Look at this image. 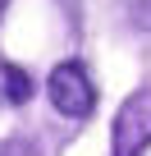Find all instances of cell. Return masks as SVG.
<instances>
[{
	"instance_id": "3",
	"label": "cell",
	"mask_w": 151,
	"mask_h": 156,
	"mask_svg": "<svg viewBox=\"0 0 151 156\" xmlns=\"http://www.w3.org/2000/svg\"><path fill=\"white\" fill-rule=\"evenodd\" d=\"M0 97H5L9 106H23L32 97V73L19 69V64H0Z\"/></svg>"
},
{
	"instance_id": "2",
	"label": "cell",
	"mask_w": 151,
	"mask_h": 156,
	"mask_svg": "<svg viewBox=\"0 0 151 156\" xmlns=\"http://www.w3.org/2000/svg\"><path fill=\"white\" fill-rule=\"evenodd\" d=\"M46 97H50V106H55L60 115H69V119H87V115L96 110V87H92V78H87V69H83L78 60H64V64L50 69Z\"/></svg>"
},
{
	"instance_id": "1",
	"label": "cell",
	"mask_w": 151,
	"mask_h": 156,
	"mask_svg": "<svg viewBox=\"0 0 151 156\" xmlns=\"http://www.w3.org/2000/svg\"><path fill=\"white\" fill-rule=\"evenodd\" d=\"M151 147V87H137L110 124V156H142Z\"/></svg>"
}]
</instances>
